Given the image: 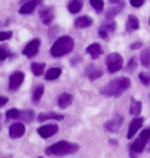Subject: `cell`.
<instances>
[{"label":"cell","mask_w":150,"mask_h":158,"mask_svg":"<svg viewBox=\"0 0 150 158\" xmlns=\"http://www.w3.org/2000/svg\"><path fill=\"white\" fill-rule=\"evenodd\" d=\"M130 85L131 82L128 77H117L110 81L109 83H107L106 87L101 90V94L107 97H118L124 91L128 90Z\"/></svg>","instance_id":"1"},{"label":"cell","mask_w":150,"mask_h":158,"mask_svg":"<svg viewBox=\"0 0 150 158\" xmlns=\"http://www.w3.org/2000/svg\"><path fill=\"white\" fill-rule=\"evenodd\" d=\"M80 147L75 143H71L67 141H60L52 144L50 147L46 148L45 153L48 156H66V155H72L78 151Z\"/></svg>","instance_id":"2"},{"label":"cell","mask_w":150,"mask_h":158,"mask_svg":"<svg viewBox=\"0 0 150 158\" xmlns=\"http://www.w3.org/2000/svg\"><path fill=\"white\" fill-rule=\"evenodd\" d=\"M74 49V40L72 36H61L56 40L50 48V54L54 57H61L69 54Z\"/></svg>","instance_id":"3"},{"label":"cell","mask_w":150,"mask_h":158,"mask_svg":"<svg viewBox=\"0 0 150 158\" xmlns=\"http://www.w3.org/2000/svg\"><path fill=\"white\" fill-rule=\"evenodd\" d=\"M150 139V127H148L147 129L142 130L139 136L134 141V143L130 145V151H133L134 153H141L144 151L145 145L148 141Z\"/></svg>","instance_id":"4"},{"label":"cell","mask_w":150,"mask_h":158,"mask_svg":"<svg viewBox=\"0 0 150 158\" xmlns=\"http://www.w3.org/2000/svg\"><path fill=\"white\" fill-rule=\"evenodd\" d=\"M106 64L108 68V72L111 74L120 72L123 67V57L118 53H111L107 56Z\"/></svg>","instance_id":"5"},{"label":"cell","mask_w":150,"mask_h":158,"mask_svg":"<svg viewBox=\"0 0 150 158\" xmlns=\"http://www.w3.org/2000/svg\"><path fill=\"white\" fill-rule=\"evenodd\" d=\"M24 80H25V74L22 72L17 70V72L12 73L10 76V82H8V89L11 91H17L20 88V85H22Z\"/></svg>","instance_id":"6"},{"label":"cell","mask_w":150,"mask_h":158,"mask_svg":"<svg viewBox=\"0 0 150 158\" xmlns=\"http://www.w3.org/2000/svg\"><path fill=\"white\" fill-rule=\"evenodd\" d=\"M40 45H41L40 39H33L32 41H29L26 45V47L24 48L22 54L27 57H34L38 54V52H39Z\"/></svg>","instance_id":"7"},{"label":"cell","mask_w":150,"mask_h":158,"mask_svg":"<svg viewBox=\"0 0 150 158\" xmlns=\"http://www.w3.org/2000/svg\"><path fill=\"white\" fill-rule=\"evenodd\" d=\"M123 122H124V118L120 115H116L114 118L107 121L106 124H105V129L109 132H116L118 130L122 128Z\"/></svg>","instance_id":"8"},{"label":"cell","mask_w":150,"mask_h":158,"mask_svg":"<svg viewBox=\"0 0 150 158\" xmlns=\"http://www.w3.org/2000/svg\"><path fill=\"white\" fill-rule=\"evenodd\" d=\"M25 124L22 122H15L13 124L10 125V129H8V135L13 139H17V138H21L22 136L25 135Z\"/></svg>","instance_id":"9"},{"label":"cell","mask_w":150,"mask_h":158,"mask_svg":"<svg viewBox=\"0 0 150 158\" xmlns=\"http://www.w3.org/2000/svg\"><path fill=\"white\" fill-rule=\"evenodd\" d=\"M38 134H39L42 138L45 139H47V138H50V137H53V136L55 135L56 132L59 131V127L58 124H47V125H42V127H40L38 128Z\"/></svg>","instance_id":"10"},{"label":"cell","mask_w":150,"mask_h":158,"mask_svg":"<svg viewBox=\"0 0 150 158\" xmlns=\"http://www.w3.org/2000/svg\"><path fill=\"white\" fill-rule=\"evenodd\" d=\"M143 123H144V118H143V117H136V118H134L133 121L130 122V124H129L127 138H128V139H131L134 136L136 135V132L141 129V127L143 125Z\"/></svg>","instance_id":"11"},{"label":"cell","mask_w":150,"mask_h":158,"mask_svg":"<svg viewBox=\"0 0 150 158\" xmlns=\"http://www.w3.org/2000/svg\"><path fill=\"white\" fill-rule=\"evenodd\" d=\"M42 2V0H29L27 2H25L24 5L20 7V14H31L33 13L34 10L36 8V6L40 5Z\"/></svg>","instance_id":"12"},{"label":"cell","mask_w":150,"mask_h":158,"mask_svg":"<svg viewBox=\"0 0 150 158\" xmlns=\"http://www.w3.org/2000/svg\"><path fill=\"white\" fill-rule=\"evenodd\" d=\"M86 53L89 54L93 60H96V59H99V57L102 55L103 49H102V47L100 46V44H92V45H89L88 47H87Z\"/></svg>","instance_id":"13"},{"label":"cell","mask_w":150,"mask_h":158,"mask_svg":"<svg viewBox=\"0 0 150 158\" xmlns=\"http://www.w3.org/2000/svg\"><path fill=\"white\" fill-rule=\"evenodd\" d=\"M84 74L88 76L90 81H95V80L100 79L101 76H102V74H103V72L101 69H99V68H96L95 66H93V64H89L88 67L86 68Z\"/></svg>","instance_id":"14"},{"label":"cell","mask_w":150,"mask_h":158,"mask_svg":"<svg viewBox=\"0 0 150 158\" xmlns=\"http://www.w3.org/2000/svg\"><path fill=\"white\" fill-rule=\"evenodd\" d=\"M73 95L69 94V93H63L61 95L59 96L58 98V104H59V108L60 109H66L68 108L71 104L73 103Z\"/></svg>","instance_id":"15"},{"label":"cell","mask_w":150,"mask_h":158,"mask_svg":"<svg viewBox=\"0 0 150 158\" xmlns=\"http://www.w3.org/2000/svg\"><path fill=\"white\" fill-rule=\"evenodd\" d=\"M65 118V115L61 114H56V113H40L38 115V121L40 123H42L47 119H56V121H62Z\"/></svg>","instance_id":"16"},{"label":"cell","mask_w":150,"mask_h":158,"mask_svg":"<svg viewBox=\"0 0 150 158\" xmlns=\"http://www.w3.org/2000/svg\"><path fill=\"white\" fill-rule=\"evenodd\" d=\"M40 18L42 20L44 25H49L53 19H54V13H53V8H44L40 11Z\"/></svg>","instance_id":"17"},{"label":"cell","mask_w":150,"mask_h":158,"mask_svg":"<svg viewBox=\"0 0 150 158\" xmlns=\"http://www.w3.org/2000/svg\"><path fill=\"white\" fill-rule=\"evenodd\" d=\"M74 25L78 28H87V27L93 25V19L90 17H87V15H82V17H79L75 20Z\"/></svg>","instance_id":"18"},{"label":"cell","mask_w":150,"mask_h":158,"mask_svg":"<svg viewBox=\"0 0 150 158\" xmlns=\"http://www.w3.org/2000/svg\"><path fill=\"white\" fill-rule=\"evenodd\" d=\"M142 111V102L135 100L134 97L130 98V108H129V114L134 116H139Z\"/></svg>","instance_id":"19"},{"label":"cell","mask_w":150,"mask_h":158,"mask_svg":"<svg viewBox=\"0 0 150 158\" xmlns=\"http://www.w3.org/2000/svg\"><path fill=\"white\" fill-rule=\"evenodd\" d=\"M61 69L58 67H53V68H49L48 70H47V73L45 75V79L47 80V81H53V80H56L60 77V75H61Z\"/></svg>","instance_id":"20"},{"label":"cell","mask_w":150,"mask_h":158,"mask_svg":"<svg viewBox=\"0 0 150 158\" xmlns=\"http://www.w3.org/2000/svg\"><path fill=\"white\" fill-rule=\"evenodd\" d=\"M139 28V19L135 17V15H129L128 17V21H127V31L128 32H133L135 29Z\"/></svg>","instance_id":"21"},{"label":"cell","mask_w":150,"mask_h":158,"mask_svg":"<svg viewBox=\"0 0 150 158\" xmlns=\"http://www.w3.org/2000/svg\"><path fill=\"white\" fill-rule=\"evenodd\" d=\"M44 91H45L44 85H39L35 87V89H34V91H33V96H32L33 103H38V102L41 100V97L44 95Z\"/></svg>","instance_id":"22"},{"label":"cell","mask_w":150,"mask_h":158,"mask_svg":"<svg viewBox=\"0 0 150 158\" xmlns=\"http://www.w3.org/2000/svg\"><path fill=\"white\" fill-rule=\"evenodd\" d=\"M81 8H82V1L81 0H72L71 4L68 5V10L73 14L79 13V12L81 11Z\"/></svg>","instance_id":"23"},{"label":"cell","mask_w":150,"mask_h":158,"mask_svg":"<svg viewBox=\"0 0 150 158\" xmlns=\"http://www.w3.org/2000/svg\"><path fill=\"white\" fill-rule=\"evenodd\" d=\"M45 67H46L45 63L33 62L32 63V66H31V69H32V72H33V74L35 75V76H41V75L44 74Z\"/></svg>","instance_id":"24"},{"label":"cell","mask_w":150,"mask_h":158,"mask_svg":"<svg viewBox=\"0 0 150 158\" xmlns=\"http://www.w3.org/2000/svg\"><path fill=\"white\" fill-rule=\"evenodd\" d=\"M20 116H21V110L15 109V108H12V109L6 111V121H8V119H20Z\"/></svg>","instance_id":"25"},{"label":"cell","mask_w":150,"mask_h":158,"mask_svg":"<svg viewBox=\"0 0 150 158\" xmlns=\"http://www.w3.org/2000/svg\"><path fill=\"white\" fill-rule=\"evenodd\" d=\"M34 111L33 110H21V116H20V121L26 122V123H31L34 119Z\"/></svg>","instance_id":"26"},{"label":"cell","mask_w":150,"mask_h":158,"mask_svg":"<svg viewBox=\"0 0 150 158\" xmlns=\"http://www.w3.org/2000/svg\"><path fill=\"white\" fill-rule=\"evenodd\" d=\"M141 63L144 67H150V48H145L141 52Z\"/></svg>","instance_id":"27"},{"label":"cell","mask_w":150,"mask_h":158,"mask_svg":"<svg viewBox=\"0 0 150 158\" xmlns=\"http://www.w3.org/2000/svg\"><path fill=\"white\" fill-rule=\"evenodd\" d=\"M122 8H123V4H121V5H117L116 7H114V8H110L109 11L107 12L106 18H107V19H109V20H113V19H114V18L118 14V12L121 11Z\"/></svg>","instance_id":"28"},{"label":"cell","mask_w":150,"mask_h":158,"mask_svg":"<svg viewBox=\"0 0 150 158\" xmlns=\"http://www.w3.org/2000/svg\"><path fill=\"white\" fill-rule=\"evenodd\" d=\"M90 6H92L97 13H100V12H102V10H103L105 4H103V0H90Z\"/></svg>","instance_id":"29"},{"label":"cell","mask_w":150,"mask_h":158,"mask_svg":"<svg viewBox=\"0 0 150 158\" xmlns=\"http://www.w3.org/2000/svg\"><path fill=\"white\" fill-rule=\"evenodd\" d=\"M100 29L106 31V32H108V33H111V32H114V31L116 29V23H115V21H109V23H106V25L101 26Z\"/></svg>","instance_id":"30"},{"label":"cell","mask_w":150,"mask_h":158,"mask_svg":"<svg viewBox=\"0 0 150 158\" xmlns=\"http://www.w3.org/2000/svg\"><path fill=\"white\" fill-rule=\"evenodd\" d=\"M139 81H141L144 85H148L150 83V76L149 75H147V74H144V73H141L139 75Z\"/></svg>","instance_id":"31"},{"label":"cell","mask_w":150,"mask_h":158,"mask_svg":"<svg viewBox=\"0 0 150 158\" xmlns=\"http://www.w3.org/2000/svg\"><path fill=\"white\" fill-rule=\"evenodd\" d=\"M13 33H12L11 31L10 32H1L0 33V41H6V40L11 39Z\"/></svg>","instance_id":"32"},{"label":"cell","mask_w":150,"mask_h":158,"mask_svg":"<svg viewBox=\"0 0 150 158\" xmlns=\"http://www.w3.org/2000/svg\"><path fill=\"white\" fill-rule=\"evenodd\" d=\"M137 66V62H136V57H131L128 62V69L129 70H134Z\"/></svg>","instance_id":"33"},{"label":"cell","mask_w":150,"mask_h":158,"mask_svg":"<svg viewBox=\"0 0 150 158\" xmlns=\"http://www.w3.org/2000/svg\"><path fill=\"white\" fill-rule=\"evenodd\" d=\"M129 1H130V5L134 7H141L144 4V0H129Z\"/></svg>","instance_id":"34"},{"label":"cell","mask_w":150,"mask_h":158,"mask_svg":"<svg viewBox=\"0 0 150 158\" xmlns=\"http://www.w3.org/2000/svg\"><path fill=\"white\" fill-rule=\"evenodd\" d=\"M0 54H1V56H0V59H1L2 61H4L5 59H7V56L10 55V53H8V52L6 51L5 47H1V48H0Z\"/></svg>","instance_id":"35"},{"label":"cell","mask_w":150,"mask_h":158,"mask_svg":"<svg viewBox=\"0 0 150 158\" xmlns=\"http://www.w3.org/2000/svg\"><path fill=\"white\" fill-rule=\"evenodd\" d=\"M143 46L142 42H135L133 45H130V49H133V51H136V49H141V47Z\"/></svg>","instance_id":"36"},{"label":"cell","mask_w":150,"mask_h":158,"mask_svg":"<svg viewBox=\"0 0 150 158\" xmlns=\"http://www.w3.org/2000/svg\"><path fill=\"white\" fill-rule=\"evenodd\" d=\"M99 35H100L101 39H105V40L108 39V32H106V31L100 29V31H99Z\"/></svg>","instance_id":"37"},{"label":"cell","mask_w":150,"mask_h":158,"mask_svg":"<svg viewBox=\"0 0 150 158\" xmlns=\"http://www.w3.org/2000/svg\"><path fill=\"white\" fill-rule=\"evenodd\" d=\"M8 102V98L6 96H0V107H4L6 106V103Z\"/></svg>","instance_id":"38"},{"label":"cell","mask_w":150,"mask_h":158,"mask_svg":"<svg viewBox=\"0 0 150 158\" xmlns=\"http://www.w3.org/2000/svg\"><path fill=\"white\" fill-rule=\"evenodd\" d=\"M113 5H121L123 4V0H109Z\"/></svg>","instance_id":"39"},{"label":"cell","mask_w":150,"mask_h":158,"mask_svg":"<svg viewBox=\"0 0 150 158\" xmlns=\"http://www.w3.org/2000/svg\"><path fill=\"white\" fill-rule=\"evenodd\" d=\"M149 25H150V20H149Z\"/></svg>","instance_id":"40"},{"label":"cell","mask_w":150,"mask_h":158,"mask_svg":"<svg viewBox=\"0 0 150 158\" xmlns=\"http://www.w3.org/2000/svg\"><path fill=\"white\" fill-rule=\"evenodd\" d=\"M39 158H42V157H39Z\"/></svg>","instance_id":"41"}]
</instances>
